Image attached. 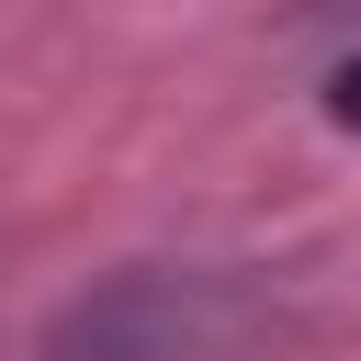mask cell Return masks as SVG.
I'll return each instance as SVG.
<instances>
[{
	"label": "cell",
	"instance_id": "6da1fadb",
	"mask_svg": "<svg viewBox=\"0 0 361 361\" xmlns=\"http://www.w3.org/2000/svg\"><path fill=\"white\" fill-rule=\"evenodd\" d=\"M327 113H338V124H350V135H361V56H350V68H338V79H327Z\"/></svg>",
	"mask_w": 361,
	"mask_h": 361
}]
</instances>
